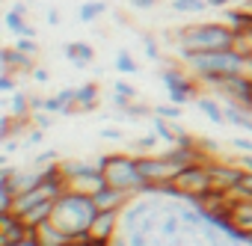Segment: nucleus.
Returning <instances> with one entry per match:
<instances>
[{
	"mask_svg": "<svg viewBox=\"0 0 252 246\" xmlns=\"http://www.w3.org/2000/svg\"><path fill=\"white\" fill-rule=\"evenodd\" d=\"M137 163H140V172L146 175L149 184H166V181H172L175 172H178V169L166 160V154H140Z\"/></svg>",
	"mask_w": 252,
	"mask_h": 246,
	"instance_id": "nucleus-8",
	"label": "nucleus"
},
{
	"mask_svg": "<svg viewBox=\"0 0 252 246\" xmlns=\"http://www.w3.org/2000/svg\"><path fill=\"white\" fill-rule=\"evenodd\" d=\"M175 187L181 190V202H202L211 190H214V181H211V169L208 163H193V166H184L175 172Z\"/></svg>",
	"mask_w": 252,
	"mask_h": 246,
	"instance_id": "nucleus-6",
	"label": "nucleus"
},
{
	"mask_svg": "<svg viewBox=\"0 0 252 246\" xmlns=\"http://www.w3.org/2000/svg\"><path fill=\"white\" fill-rule=\"evenodd\" d=\"M48 24H60V12L57 9H48Z\"/></svg>",
	"mask_w": 252,
	"mask_h": 246,
	"instance_id": "nucleus-42",
	"label": "nucleus"
},
{
	"mask_svg": "<svg viewBox=\"0 0 252 246\" xmlns=\"http://www.w3.org/2000/svg\"><path fill=\"white\" fill-rule=\"evenodd\" d=\"M33 163H36V169H42V166H51V163H60V160H57V152H54V149H48V152H39Z\"/></svg>",
	"mask_w": 252,
	"mask_h": 246,
	"instance_id": "nucleus-32",
	"label": "nucleus"
},
{
	"mask_svg": "<svg viewBox=\"0 0 252 246\" xmlns=\"http://www.w3.org/2000/svg\"><path fill=\"white\" fill-rule=\"evenodd\" d=\"M54 113H48V110H36L33 116H30V122H33V125L36 128H42V131H48L51 125H54V119H51Z\"/></svg>",
	"mask_w": 252,
	"mask_h": 246,
	"instance_id": "nucleus-29",
	"label": "nucleus"
},
{
	"mask_svg": "<svg viewBox=\"0 0 252 246\" xmlns=\"http://www.w3.org/2000/svg\"><path fill=\"white\" fill-rule=\"evenodd\" d=\"M208 169H211L214 190H222V193H234L243 184V175H246L237 163H211L208 160Z\"/></svg>",
	"mask_w": 252,
	"mask_h": 246,
	"instance_id": "nucleus-10",
	"label": "nucleus"
},
{
	"mask_svg": "<svg viewBox=\"0 0 252 246\" xmlns=\"http://www.w3.org/2000/svg\"><path fill=\"white\" fill-rule=\"evenodd\" d=\"M30 74H33V80H36V83H48V80H51V77H48V71H45V68H33V71H30Z\"/></svg>",
	"mask_w": 252,
	"mask_h": 246,
	"instance_id": "nucleus-40",
	"label": "nucleus"
},
{
	"mask_svg": "<svg viewBox=\"0 0 252 246\" xmlns=\"http://www.w3.org/2000/svg\"><path fill=\"white\" fill-rule=\"evenodd\" d=\"M231 146H234L237 152H243V154H252V140H246V137H234Z\"/></svg>",
	"mask_w": 252,
	"mask_h": 246,
	"instance_id": "nucleus-35",
	"label": "nucleus"
},
{
	"mask_svg": "<svg viewBox=\"0 0 252 246\" xmlns=\"http://www.w3.org/2000/svg\"><path fill=\"white\" fill-rule=\"evenodd\" d=\"M152 128H155V134L160 137V143H166V146H175V143H178V134H181V128L169 125V119H160V116H155V119H152Z\"/></svg>",
	"mask_w": 252,
	"mask_h": 246,
	"instance_id": "nucleus-19",
	"label": "nucleus"
},
{
	"mask_svg": "<svg viewBox=\"0 0 252 246\" xmlns=\"http://www.w3.org/2000/svg\"><path fill=\"white\" fill-rule=\"evenodd\" d=\"M0 65H3V71H12V74H27V71H33L36 68V62H33V57L30 54H21L18 48H3L0 51Z\"/></svg>",
	"mask_w": 252,
	"mask_h": 246,
	"instance_id": "nucleus-14",
	"label": "nucleus"
},
{
	"mask_svg": "<svg viewBox=\"0 0 252 246\" xmlns=\"http://www.w3.org/2000/svg\"><path fill=\"white\" fill-rule=\"evenodd\" d=\"M178 57L187 65V71L211 89H217L231 74H252V51H243V48L193 51V54H178Z\"/></svg>",
	"mask_w": 252,
	"mask_h": 246,
	"instance_id": "nucleus-1",
	"label": "nucleus"
},
{
	"mask_svg": "<svg viewBox=\"0 0 252 246\" xmlns=\"http://www.w3.org/2000/svg\"><path fill=\"white\" fill-rule=\"evenodd\" d=\"M158 143H160V137H158V134H146V137H140V140L134 143V149H137V152H143V154H149Z\"/></svg>",
	"mask_w": 252,
	"mask_h": 246,
	"instance_id": "nucleus-30",
	"label": "nucleus"
},
{
	"mask_svg": "<svg viewBox=\"0 0 252 246\" xmlns=\"http://www.w3.org/2000/svg\"><path fill=\"white\" fill-rule=\"evenodd\" d=\"M101 137H104V140H119V143H122V137H125V134H122L119 128H104V131H101Z\"/></svg>",
	"mask_w": 252,
	"mask_h": 246,
	"instance_id": "nucleus-38",
	"label": "nucleus"
},
{
	"mask_svg": "<svg viewBox=\"0 0 252 246\" xmlns=\"http://www.w3.org/2000/svg\"><path fill=\"white\" fill-rule=\"evenodd\" d=\"M181 225H184V222H181V216H178V214H169V216H163V219H160V234L175 237Z\"/></svg>",
	"mask_w": 252,
	"mask_h": 246,
	"instance_id": "nucleus-25",
	"label": "nucleus"
},
{
	"mask_svg": "<svg viewBox=\"0 0 252 246\" xmlns=\"http://www.w3.org/2000/svg\"><path fill=\"white\" fill-rule=\"evenodd\" d=\"M113 92H119V95H125V98L137 101V89H134L128 80H116V83H113Z\"/></svg>",
	"mask_w": 252,
	"mask_h": 246,
	"instance_id": "nucleus-31",
	"label": "nucleus"
},
{
	"mask_svg": "<svg viewBox=\"0 0 252 246\" xmlns=\"http://www.w3.org/2000/svg\"><path fill=\"white\" fill-rule=\"evenodd\" d=\"M6 246H42V243L36 240V234H27L24 240H15V243H6Z\"/></svg>",
	"mask_w": 252,
	"mask_h": 246,
	"instance_id": "nucleus-39",
	"label": "nucleus"
},
{
	"mask_svg": "<svg viewBox=\"0 0 252 246\" xmlns=\"http://www.w3.org/2000/svg\"><path fill=\"white\" fill-rule=\"evenodd\" d=\"M98 166H101L110 187H119L131 196H149L152 184L140 172L137 157H131V154H104V157H98Z\"/></svg>",
	"mask_w": 252,
	"mask_h": 246,
	"instance_id": "nucleus-4",
	"label": "nucleus"
},
{
	"mask_svg": "<svg viewBox=\"0 0 252 246\" xmlns=\"http://www.w3.org/2000/svg\"><path fill=\"white\" fill-rule=\"evenodd\" d=\"M217 92L225 101H234V104L252 110V74H231L228 80H222L217 86Z\"/></svg>",
	"mask_w": 252,
	"mask_h": 246,
	"instance_id": "nucleus-9",
	"label": "nucleus"
},
{
	"mask_svg": "<svg viewBox=\"0 0 252 246\" xmlns=\"http://www.w3.org/2000/svg\"><path fill=\"white\" fill-rule=\"evenodd\" d=\"M149 113H155V110H149L146 104H137V101H131V107L125 110V116H131V119H140V116H149Z\"/></svg>",
	"mask_w": 252,
	"mask_h": 246,
	"instance_id": "nucleus-33",
	"label": "nucleus"
},
{
	"mask_svg": "<svg viewBox=\"0 0 252 246\" xmlns=\"http://www.w3.org/2000/svg\"><path fill=\"white\" fill-rule=\"evenodd\" d=\"M128 3H131L137 12H149V9H155V6H158V0H128Z\"/></svg>",
	"mask_w": 252,
	"mask_h": 246,
	"instance_id": "nucleus-36",
	"label": "nucleus"
},
{
	"mask_svg": "<svg viewBox=\"0 0 252 246\" xmlns=\"http://www.w3.org/2000/svg\"><path fill=\"white\" fill-rule=\"evenodd\" d=\"M27 12H30V6H27V3H12V6L6 9V15H3V24H6V30H9V33H15V36L36 39V27L27 21Z\"/></svg>",
	"mask_w": 252,
	"mask_h": 246,
	"instance_id": "nucleus-11",
	"label": "nucleus"
},
{
	"mask_svg": "<svg viewBox=\"0 0 252 246\" xmlns=\"http://www.w3.org/2000/svg\"><path fill=\"white\" fill-rule=\"evenodd\" d=\"M196 107L214 122V125H228V122H225V104L214 101L211 95H199V98H196Z\"/></svg>",
	"mask_w": 252,
	"mask_h": 246,
	"instance_id": "nucleus-17",
	"label": "nucleus"
},
{
	"mask_svg": "<svg viewBox=\"0 0 252 246\" xmlns=\"http://www.w3.org/2000/svg\"><path fill=\"white\" fill-rule=\"evenodd\" d=\"M211 9V0H172V12L178 15H202Z\"/></svg>",
	"mask_w": 252,
	"mask_h": 246,
	"instance_id": "nucleus-21",
	"label": "nucleus"
},
{
	"mask_svg": "<svg viewBox=\"0 0 252 246\" xmlns=\"http://www.w3.org/2000/svg\"><path fill=\"white\" fill-rule=\"evenodd\" d=\"M77 113H89L98 107V83H83L77 86V101H74Z\"/></svg>",
	"mask_w": 252,
	"mask_h": 246,
	"instance_id": "nucleus-18",
	"label": "nucleus"
},
{
	"mask_svg": "<svg viewBox=\"0 0 252 246\" xmlns=\"http://www.w3.org/2000/svg\"><path fill=\"white\" fill-rule=\"evenodd\" d=\"M0 92H3V95L18 92V80H15V74H12V71H0Z\"/></svg>",
	"mask_w": 252,
	"mask_h": 246,
	"instance_id": "nucleus-27",
	"label": "nucleus"
},
{
	"mask_svg": "<svg viewBox=\"0 0 252 246\" xmlns=\"http://www.w3.org/2000/svg\"><path fill=\"white\" fill-rule=\"evenodd\" d=\"M104 12H107V3H104V0H89V3H83V6H80L77 18H80L83 24H92V21H98Z\"/></svg>",
	"mask_w": 252,
	"mask_h": 246,
	"instance_id": "nucleus-22",
	"label": "nucleus"
},
{
	"mask_svg": "<svg viewBox=\"0 0 252 246\" xmlns=\"http://www.w3.org/2000/svg\"><path fill=\"white\" fill-rule=\"evenodd\" d=\"M98 214V205L89 193H77V190H63L54 202V222L71 237V240H80V237H89V225Z\"/></svg>",
	"mask_w": 252,
	"mask_h": 246,
	"instance_id": "nucleus-2",
	"label": "nucleus"
},
{
	"mask_svg": "<svg viewBox=\"0 0 252 246\" xmlns=\"http://www.w3.org/2000/svg\"><path fill=\"white\" fill-rule=\"evenodd\" d=\"M225 122H228V125H234V128H243V131L252 134V110H249V107H240V104H234V101H225Z\"/></svg>",
	"mask_w": 252,
	"mask_h": 246,
	"instance_id": "nucleus-16",
	"label": "nucleus"
},
{
	"mask_svg": "<svg viewBox=\"0 0 252 246\" xmlns=\"http://www.w3.org/2000/svg\"><path fill=\"white\" fill-rule=\"evenodd\" d=\"M6 113H12L15 119H30V116H33L30 95H27V92H21V89H18V92H12V95H9V110H6Z\"/></svg>",
	"mask_w": 252,
	"mask_h": 246,
	"instance_id": "nucleus-20",
	"label": "nucleus"
},
{
	"mask_svg": "<svg viewBox=\"0 0 252 246\" xmlns=\"http://www.w3.org/2000/svg\"><path fill=\"white\" fill-rule=\"evenodd\" d=\"M95 205H98V211H122L125 205H128L134 196L131 193H125V190H119V187H110V184H104L95 196Z\"/></svg>",
	"mask_w": 252,
	"mask_h": 246,
	"instance_id": "nucleus-13",
	"label": "nucleus"
},
{
	"mask_svg": "<svg viewBox=\"0 0 252 246\" xmlns=\"http://www.w3.org/2000/svg\"><path fill=\"white\" fill-rule=\"evenodd\" d=\"M155 110V116H160V119H169V122H178L181 119V107L178 104H158V107H152Z\"/></svg>",
	"mask_w": 252,
	"mask_h": 246,
	"instance_id": "nucleus-24",
	"label": "nucleus"
},
{
	"mask_svg": "<svg viewBox=\"0 0 252 246\" xmlns=\"http://www.w3.org/2000/svg\"><path fill=\"white\" fill-rule=\"evenodd\" d=\"M234 163H237V166H240V169H243V172H252V154H243V152H240V154H237V160H234Z\"/></svg>",
	"mask_w": 252,
	"mask_h": 246,
	"instance_id": "nucleus-37",
	"label": "nucleus"
},
{
	"mask_svg": "<svg viewBox=\"0 0 252 246\" xmlns=\"http://www.w3.org/2000/svg\"><path fill=\"white\" fill-rule=\"evenodd\" d=\"M60 166H63V175H65V181H68V190L95 196V193L107 184V178H104L98 160H95V163H89V160H60Z\"/></svg>",
	"mask_w": 252,
	"mask_h": 246,
	"instance_id": "nucleus-5",
	"label": "nucleus"
},
{
	"mask_svg": "<svg viewBox=\"0 0 252 246\" xmlns=\"http://www.w3.org/2000/svg\"><path fill=\"white\" fill-rule=\"evenodd\" d=\"M119 219H122V211H98L92 225H89V234L95 240H104L110 243L116 237V228H119Z\"/></svg>",
	"mask_w": 252,
	"mask_h": 246,
	"instance_id": "nucleus-12",
	"label": "nucleus"
},
{
	"mask_svg": "<svg viewBox=\"0 0 252 246\" xmlns=\"http://www.w3.org/2000/svg\"><path fill=\"white\" fill-rule=\"evenodd\" d=\"M113 65H116L119 74H137V71H140V65H137V60L131 57V51H119L116 60H113Z\"/></svg>",
	"mask_w": 252,
	"mask_h": 246,
	"instance_id": "nucleus-23",
	"label": "nucleus"
},
{
	"mask_svg": "<svg viewBox=\"0 0 252 246\" xmlns=\"http://www.w3.org/2000/svg\"><path fill=\"white\" fill-rule=\"evenodd\" d=\"M160 83H163L169 101L178 104V107H184V104L199 98V80L190 77V71H184L181 65H166L160 71Z\"/></svg>",
	"mask_w": 252,
	"mask_h": 246,
	"instance_id": "nucleus-7",
	"label": "nucleus"
},
{
	"mask_svg": "<svg viewBox=\"0 0 252 246\" xmlns=\"http://www.w3.org/2000/svg\"><path fill=\"white\" fill-rule=\"evenodd\" d=\"M175 45L178 54H193V51H222V48H237L243 36L231 24L208 21V24H190L175 30Z\"/></svg>",
	"mask_w": 252,
	"mask_h": 246,
	"instance_id": "nucleus-3",
	"label": "nucleus"
},
{
	"mask_svg": "<svg viewBox=\"0 0 252 246\" xmlns=\"http://www.w3.org/2000/svg\"><path fill=\"white\" fill-rule=\"evenodd\" d=\"M231 0H211V9H228Z\"/></svg>",
	"mask_w": 252,
	"mask_h": 246,
	"instance_id": "nucleus-41",
	"label": "nucleus"
},
{
	"mask_svg": "<svg viewBox=\"0 0 252 246\" xmlns=\"http://www.w3.org/2000/svg\"><path fill=\"white\" fill-rule=\"evenodd\" d=\"M42 134H45L42 128H33V131L21 140V146H24V149H27V146H39V143H42Z\"/></svg>",
	"mask_w": 252,
	"mask_h": 246,
	"instance_id": "nucleus-34",
	"label": "nucleus"
},
{
	"mask_svg": "<svg viewBox=\"0 0 252 246\" xmlns=\"http://www.w3.org/2000/svg\"><path fill=\"white\" fill-rule=\"evenodd\" d=\"M140 42H143V48H146V57L158 62V60H160V48H158V39H155L152 33H143V36H140Z\"/></svg>",
	"mask_w": 252,
	"mask_h": 246,
	"instance_id": "nucleus-26",
	"label": "nucleus"
},
{
	"mask_svg": "<svg viewBox=\"0 0 252 246\" xmlns=\"http://www.w3.org/2000/svg\"><path fill=\"white\" fill-rule=\"evenodd\" d=\"M63 51H65V60H68L74 68H86V65L95 62V48H92L89 42H68Z\"/></svg>",
	"mask_w": 252,
	"mask_h": 246,
	"instance_id": "nucleus-15",
	"label": "nucleus"
},
{
	"mask_svg": "<svg viewBox=\"0 0 252 246\" xmlns=\"http://www.w3.org/2000/svg\"><path fill=\"white\" fill-rule=\"evenodd\" d=\"M12 48H18L21 54H30V57H36V54H39V42H36V39H27V36H18Z\"/></svg>",
	"mask_w": 252,
	"mask_h": 246,
	"instance_id": "nucleus-28",
	"label": "nucleus"
}]
</instances>
